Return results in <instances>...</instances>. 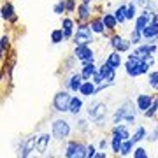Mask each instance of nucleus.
<instances>
[{"label": "nucleus", "instance_id": "obj_45", "mask_svg": "<svg viewBox=\"0 0 158 158\" xmlns=\"http://www.w3.org/2000/svg\"><path fill=\"white\" fill-rule=\"evenodd\" d=\"M109 146H111V142H109L107 139H100V142H98V149H100V151H106Z\"/></svg>", "mask_w": 158, "mask_h": 158}, {"label": "nucleus", "instance_id": "obj_6", "mask_svg": "<svg viewBox=\"0 0 158 158\" xmlns=\"http://www.w3.org/2000/svg\"><path fill=\"white\" fill-rule=\"evenodd\" d=\"M86 113L93 121H98V119H106L107 118V106L106 102H100V100H93L88 104L86 107Z\"/></svg>", "mask_w": 158, "mask_h": 158}, {"label": "nucleus", "instance_id": "obj_28", "mask_svg": "<svg viewBox=\"0 0 158 158\" xmlns=\"http://www.w3.org/2000/svg\"><path fill=\"white\" fill-rule=\"evenodd\" d=\"M114 16H116L119 25H123V23L127 21V4H119V6L114 9Z\"/></svg>", "mask_w": 158, "mask_h": 158}, {"label": "nucleus", "instance_id": "obj_15", "mask_svg": "<svg viewBox=\"0 0 158 158\" xmlns=\"http://www.w3.org/2000/svg\"><path fill=\"white\" fill-rule=\"evenodd\" d=\"M0 14H2V19L7 21V23H12V25H14V23L18 21V16H16V12H14V6H12L11 2H4Z\"/></svg>", "mask_w": 158, "mask_h": 158}, {"label": "nucleus", "instance_id": "obj_37", "mask_svg": "<svg viewBox=\"0 0 158 158\" xmlns=\"http://www.w3.org/2000/svg\"><path fill=\"white\" fill-rule=\"evenodd\" d=\"M53 12H55V14H58V16L67 14V9H65V0H58L56 4L53 6Z\"/></svg>", "mask_w": 158, "mask_h": 158}, {"label": "nucleus", "instance_id": "obj_9", "mask_svg": "<svg viewBox=\"0 0 158 158\" xmlns=\"http://www.w3.org/2000/svg\"><path fill=\"white\" fill-rule=\"evenodd\" d=\"M109 46H111L114 51H119V53H128L130 48H132V42H130V39H125L123 35L113 34L111 37H109Z\"/></svg>", "mask_w": 158, "mask_h": 158}, {"label": "nucleus", "instance_id": "obj_25", "mask_svg": "<svg viewBox=\"0 0 158 158\" xmlns=\"http://www.w3.org/2000/svg\"><path fill=\"white\" fill-rule=\"evenodd\" d=\"M85 107V102H83V97H72V100H70V107H69V113L72 114V116H77L81 111Z\"/></svg>", "mask_w": 158, "mask_h": 158}, {"label": "nucleus", "instance_id": "obj_16", "mask_svg": "<svg viewBox=\"0 0 158 158\" xmlns=\"http://www.w3.org/2000/svg\"><path fill=\"white\" fill-rule=\"evenodd\" d=\"M158 49L156 42H144V44H139L135 46V49H134V53L135 55H139V56H148V55H155Z\"/></svg>", "mask_w": 158, "mask_h": 158}, {"label": "nucleus", "instance_id": "obj_26", "mask_svg": "<svg viewBox=\"0 0 158 158\" xmlns=\"http://www.w3.org/2000/svg\"><path fill=\"white\" fill-rule=\"evenodd\" d=\"M106 62H107L113 69H116V70H118V69L123 65V60H121V53H119V51H114V49H113V53H109L107 56H106Z\"/></svg>", "mask_w": 158, "mask_h": 158}, {"label": "nucleus", "instance_id": "obj_4", "mask_svg": "<svg viewBox=\"0 0 158 158\" xmlns=\"http://www.w3.org/2000/svg\"><path fill=\"white\" fill-rule=\"evenodd\" d=\"M93 40H95V37H93V30H91L90 23L81 21L77 27H76L72 42L77 46V44H93Z\"/></svg>", "mask_w": 158, "mask_h": 158}, {"label": "nucleus", "instance_id": "obj_19", "mask_svg": "<svg viewBox=\"0 0 158 158\" xmlns=\"http://www.w3.org/2000/svg\"><path fill=\"white\" fill-rule=\"evenodd\" d=\"M79 95L88 98V97H95L97 95V85L91 81V79H85V83L81 85V90H79Z\"/></svg>", "mask_w": 158, "mask_h": 158}, {"label": "nucleus", "instance_id": "obj_34", "mask_svg": "<svg viewBox=\"0 0 158 158\" xmlns=\"http://www.w3.org/2000/svg\"><path fill=\"white\" fill-rule=\"evenodd\" d=\"M148 85L153 90H158V70H149L148 72Z\"/></svg>", "mask_w": 158, "mask_h": 158}, {"label": "nucleus", "instance_id": "obj_33", "mask_svg": "<svg viewBox=\"0 0 158 158\" xmlns=\"http://www.w3.org/2000/svg\"><path fill=\"white\" fill-rule=\"evenodd\" d=\"M0 48H2V56H6L9 49H11V37L7 34L2 35V39H0Z\"/></svg>", "mask_w": 158, "mask_h": 158}, {"label": "nucleus", "instance_id": "obj_27", "mask_svg": "<svg viewBox=\"0 0 158 158\" xmlns=\"http://www.w3.org/2000/svg\"><path fill=\"white\" fill-rule=\"evenodd\" d=\"M79 144H81V141H69L67 146H65V156L67 158H76V155H77V149H79Z\"/></svg>", "mask_w": 158, "mask_h": 158}, {"label": "nucleus", "instance_id": "obj_2", "mask_svg": "<svg viewBox=\"0 0 158 158\" xmlns=\"http://www.w3.org/2000/svg\"><path fill=\"white\" fill-rule=\"evenodd\" d=\"M123 67H125V72H127V76L130 79H135L139 76H146L149 72V67L144 62V58L135 55V53H128V58L123 63Z\"/></svg>", "mask_w": 158, "mask_h": 158}, {"label": "nucleus", "instance_id": "obj_21", "mask_svg": "<svg viewBox=\"0 0 158 158\" xmlns=\"http://www.w3.org/2000/svg\"><path fill=\"white\" fill-rule=\"evenodd\" d=\"M111 134H113V135H118L119 139H123V141H127V139H130V137H132V134H130V130H128V127H127V123L113 125Z\"/></svg>", "mask_w": 158, "mask_h": 158}, {"label": "nucleus", "instance_id": "obj_42", "mask_svg": "<svg viewBox=\"0 0 158 158\" xmlns=\"http://www.w3.org/2000/svg\"><path fill=\"white\" fill-rule=\"evenodd\" d=\"M146 139H148L149 142H156V141H158V127H155V128H153L151 132L148 134Z\"/></svg>", "mask_w": 158, "mask_h": 158}, {"label": "nucleus", "instance_id": "obj_49", "mask_svg": "<svg viewBox=\"0 0 158 158\" xmlns=\"http://www.w3.org/2000/svg\"><path fill=\"white\" fill-rule=\"evenodd\" d=\"M132 2H135L137 6H142V7H144V4H146L148 0H132Z\"/></svg>", "mask_w": 158, "mask_h": 158}, {"label": "nucleus", "instance_id": "obj_40", "mask_svg": "<svg viewBox=\"0 0 158 158\" xmlns=\"http://www.w3.org/2000/svg\"><path fill=\"white\" fill-rule=\"evenodd\" d=\"M132 155H134V158H148V156H149L148 149H146V148H141V146H137Z\"/></svg>", "mask_w": 158, "mask_h": 158}, {"label": "nucleus", "instance_id": "obj_47", "mask_svg": "<svg viewBox=\"0 0 158 158\" xmlns=\"http://www.w3.org/2000/svg\"><path fill=\"white\" fill-rule=\"evenodd\" d=\"M95 158H107V155H106L104 151H100V149H98V151H97V155H95Z\"/></svg>", "mask_w": 158, "mask_h": 158}, {"label": "nucleus", "instance_id": "obj_14", "mask_svg": "<svg viewBox=\"0 0 158 158\" xmlns=\"http://www.w3.org/2000/svg\"><path fill=\"white\" fill-rule=\"evenodd\" d=\"M141 34H142V40L144 42H156L158 40V23L151 21Z\"/></svg>", "mask_w": 158, "mask_h": 158}, {"label": "nucleus", "instance_id": "obj_23", "mask_svg": "<svg viewBox=\"0 0 158 158\" xmlns=\"http://www.w3.org/2000/svg\"><path fill=\"white\" fill-rule=\"evenodd\" d=\"M102 21H104V25H106V28H107L109 32H114L119 25L116 16H114V12H104V14H102Z\"/></svg>", "mask_w": 158, "mask_h": 158}, {"label": "nucleus", "instance_id": "obj_41", "mask_svg": "<svg viewBox=\"0 0 158 158\" xmlns=\"http://www.w3.org/2000/svg\"><path fill=\"white\" fill-rule=\"evenodd\" d=\"M65 9H67V14L76 12V9H77V2H76V0H65Z\"/></svg>", "mask_w": 158, "mask_h": 158}, {"label": "nucleus", "instance_id": "obj_30", "mask_svg": "<svg viewBox=\"0 0 158 158\" xmlns=\"http://www.w3.org/2000/svg\"><path fill=\"white\" fill-rule=\"evenodd\" d=\"M134 149H135V144L132 142V139H127V141H123V144H121L119 155H121V156H128V155L134 153Z\"/></svg>", "mask_w": 158, "mask_h": 158}, {"label": "nucleus", "instance_id": "obj_7", "mask_svg": "<svg viewBox=\"0 0 158 158\" xmlns=\"http://www.w3.org/2000/svg\"><path fill=\"white\" fill-rule=\"evenodd\" d=\"M37 139H39V135L25 137L21 141V144H19V148H18V156H21V158L30 156L35 151V148H37Z\"/></svg>", "mask_w": 158, "mask_h": 158}, {"label": "nucleus", "instance_id": "obj_3", "mask_svg": "<svg viewBox=\"0 0 158 158\" xmlns=\"http://www.w3.org/2000/svg\"><path fill=\"white\" fill-rule=\"evenodd\" d=\"M51 134H53V139H56L60 142L67 141L70 137V134H72V125H70L69 119L58 118L51 123Z\"/></svg>", "mask_w": 158, "mask_h": 158}, {"label": "nucleus", "instance_id": "obj_24", "mask_svg": "<svg viewBox=\"0 0 158 158\" xmlns=\"http://www.w3.org/2000/svg\"><path fill=\"white\" fill-rule=\"evenodd\" d=\"M97 70H98V65H97L95 62H85L79 72H81V76L85 79H91V76H93Z\"/></svg>", "mask_w": 158, "mask_h": 158}, {"label": "nucleus", "instance_id": "obj_1", "mask_svg": "<svg viewBox=\"0 0 158 158\" xmlns=\"http://www.w3.org/2000/svg\"><path fill=\"white\" fill-rule=\"evenodd\" d=\"M137 106L132 100H125L118 106V109L113 114V125L118 123H127V125H134L135 123V116H137Z\"/></svg>", "mask_w": 158, "mask_h": 158}, {"label": "nucleus", "instance_id": "obj_18", "mask_svg": "<svg viewBox=\"0 0 158 158\" xmlns=\"http://www.w3.org/2000/svg\"><path fill=\"white\" fill-rule=\"evenodd\" d=\"M76 14H77V21H90L91 19V6L90 4H85V2H81L76 9Z\"/></svg>", "mask_w": 158, "mask_h": 158}, {"label": "nucleus", "instance_id": "obj_36", "mask_svg": "<svg viewBox=\"0 0 158 158\" xmlns=\"http://www.w3.org/2000/svg\"><path fill=\"white\" fill-rule=\"evenodd\" d=\"M128 39H130V42H132V46L135 48V46H139V44L142 42V34L139 32V30L134 28L132 32H130V37H128Z\"/></svg>", "mask_w": 158, "mask_h": 158}, {"label": "nucleus", "instance_id": "obj_22", "mask_svg": "<svg viewBox=\"0 0 158 158\" xmlns=\"http://www.w3.org/2000/svg\"><path fill=\"white\" fill-rule=\"evenodd\" d=\"M149 23H151V14H148V12H141V14L134 19V28L139 30V32H142Z\"/></svg>", "mask_w": 158, "mask_h": 158}, {"label": "nucleus", "instance_id": "obj_50", "mask_svg": "<svg viewBox=\"0 0 158 158\" xmlns=\"http://www.w3.org/2000/svg\"><path fill=\"white\" fill-rule=\"evenodd\" d=\"M81 2H85V4H91V0H81Z\"/></svg>", "mask_w": 158, "mask_h": 158}, {"label": "nucleus", "instance_id": "obj_31", "mask_svg": "<svg viewBox=\"0 0 158 158\" xmlns=\"http://www.w3.org/2000/svg\"><path fill=\"white\" fill-rule=\"evenodd\" d=\"M137 16H139V12H137V4L135 2L127 4V21H134Z\"/></svg>", "mask_w": 158, "mask_h": 158}, {"label": "nucleus", "instance_id": "obj_12", "mask_svg": "<svg viewBox=\"0 0 158 158\" xmlns=\"http://www.w3.org/2000/svg\"><path fill=\"white\" fill-rule=\"evenodd\" d=\"M60 28L63 30V37H65V40H72L74 39V32H76V19H72V18H62V27Z\"/></svg>", "mask_w": 158, "mask_h": 158}, {"label": "nucleus", "instance_id": "obj_46", "mask_svg": "<svg viewBox=\"0 0 158 158\" xmlns=\"http://www.w3.org/2000/svg\"><path fill=\"white\" fill-rule=\"evenodd\" d=\"M144 62L148 63V67L151 69L153 65H155V56H153V55H148V56H144Z\"/></svg>", "mask_w": 158, "mask_h": 158}, {"label": "nucleus", "instance_id": "obj_44", "mask_svg": "<svg viewBox=\"0 0 158 158\" xmlns=\"http://www.w3.org/2000/svg\"><path fill=\"white\" fill-rule=\"evenodd\" d=\"M91 81H93L95 85H102V83H104V77H102V74L98 72V70H97V72L93 74V76H91Z\"/></svg>", "mask_w": 158, "mask_h": 158}, {"label": "nucleus", "instance_id": "obj_10", "mask_svg": "<svg viewBox=\"0 0 158 158\" xmlns=\"http://www.w3.org/2000/svg\"><path fill=\"white\" fill-rule=\"evenodd\" d=\"M83 83H85V77L81 76V72H72L70 77L63 81V86H65V90H70L72 93H79Z\"/></svg>", "mask_w": 158, "mask_h": 158}, {"label": "nucleus", "instance_id": "obj_8", "mask_svg": "<svg viewBox=\"0 0 158 158\" xmlns=\"http://www.w3.org/2000/svg\"><path fill=\"white\" fill-rule=\"evenodd\" d=\"M74 56L79 62H95V51L90 48V44H77L74 48Z\"/></svg>", "mask_w": 158, "mask_h": 158}, {"label": "nucleus", "instance_id": "obj_29", "mask_svg": "<svg viewBox=\"0 0 158 158\" xmlns=\"http://www.w3.org/2000/svg\"><path fill=\"white\" fill-rule=\"evenodd\" d=\"M146 135H148L146 128H144V127H137L135 132L132 134V137H130V139H132V142H134V144H139L141 141H144V139H146Z\"/></svg>", "mask_w": 158, "mask_h": 158}, {"label": "nucleus", "instance_id": "obj_38", "mask_svg": "<svg viewBox=\"0 0 158 158\" xmlns=\"http://www.w3.org/2000/svg\"><path fill=\"white\" fill-rule=\"evenodd\" d=\"M76 130H77V132H83V134H86V132L90 130V125H88V121H86L85 118H77V121H76Z\"/></svg>", "mask_w": 158, "mask_h": 158}, {"label": "nucleus", "instance_id": "obj_32", "mask_svg": "<svg viewBox=\"0 0 158 158\" xmlns=\"http://www.w3.org/2000/svg\"><path fill=\"white\" fill-rule=\"evenodd\" d=\"M121 144H123V139H119L118 135H111V151H113L114 155H119Z\"/></svg>", "mask_w": 158, "mask_h": 158}, {"label": "nucleus", "instance_id": "obj_39", "mask_svg": "<svg viewBox=\"0 0 158 158\" xmlns=\"http://www.w3.org/2000/svg\"><path fill=\"white\" fill-rule=\"evenodd\" d=\"M158 11V6L155 0H148L146 4H144V9H142V12H148V14H153V12Z\"/></svg>", "mask_w": 158, "mask_h": 158}, {"label": "nucleus", "instance_id": "obj_48", "mask_svg": "<svg viewBox=\"0 0 158 158\" xmlns=\"http://www.w3.org/2000/svg\"><path fill=\"white\" fill-rule=\"evenodd\" d=\"M151 21L158 23V11H156V12H153V14H151Z\"/></svg>", "mask_w": 158, "mask_h": 158}, {"label": "nucleus", "instance_id": "obj_5", "mask_svg": "<svg viewBox=\"0 0 158 158\" xmlns=\"http://www.w3.org/2000/svg\"><path fill=\"white\" fill-rule=\"evenodd\" d=\"M72 91L70 90H60L56 91V95L53 97V109L56 113H69V107H70V100H72Z\"/></svg>", "mask_w": 158, "mask_h": 158}, {"label": "nucleus", "instance_id": "obj_13", "mask_svg": "<svg viewBox=\"0 0 158 158\" xmlns=\"http://www.w3.org/2000/svg\"><path fill=\"white\" fill-rule=\"evenodd\" d=\"M98 72L102 74L104 81H107V83H111V85L116 83V69H113L107 62H106V60H104V63L98 65Z\"/></svg>", "mask_w": 158, "mask_h": 158}, {"label": "nucleus", "instance_id": "obj_35", "mask_svg": "<svg viewBox=\"0 0 158 158\" xmlns=\"http://www.w3.org/2000/svg\"><path fill=\"white\" fill-rule=\"evenodd\" d=\"M65 40V37H63V30L62 28H56L51 32V44H60V42H63Z\"/></svg>", "mask_w": 158, "mask_h": 158}, {"label": "nucleus", "instance_id": "obj_20", "mask_svg": "<svg viewBox=\"0 0 158 158\" xmlns=\"http://www.w3.org/2000/svg\"><path fill=\"white\" fill-rule=\"evenodd\" d=\"M51 139H53V134H40L39 139H37V148H35V151L40 153V155H44L48 151V148L51 144Z\"/></svg>", "mask_w": 158, "mask_h": 158}, {"label": "nucleus", "instance_id": "obj_17", "mask_svg": "<svg viewBox=\"0 0 158 158\" xmlns=\"http://www.w3.org/2000/svg\"><path fill=\"white\" fill-rule=\"evenodd\" d=\"M90 27L91 30H93V34H98V35H104V37H109V32L107 28H106V25H104V21H102V16L100 18H91L90 21Z\"/></svg>", "mask_w": 158, "mask_h": 158}, {"label": "nucleus", "instance_id": "obj_11", "mask_svg": "<svg viewBox=\"0 0 158 158\" xmlns=\"http://www.w3.org/2000/svg\"><path fill=\"white\" fill-rule=\"evenodd\" d=\"M153 98H155V97L149 95V93H139V95H137V98H135L137 111H139L141 114H144L148 109L153 106Z\"/></svg>", "mask_w": 158, "mask_h": 158}, {"label": "nucleus", "instance_id": "obj_43", "mask_svg": "<svg viewBox=\"0 0 158 158\" xmlns=\"http://www.w3.org/2000/svg\"><path fill=\"white\" fill-rule=\"evenodd\" d=\"M97 149L93 144H88V148H86V158H95V155H97Z\"/></svg>", "mask_w": 158, "mask_h": 158}]
</instances>
